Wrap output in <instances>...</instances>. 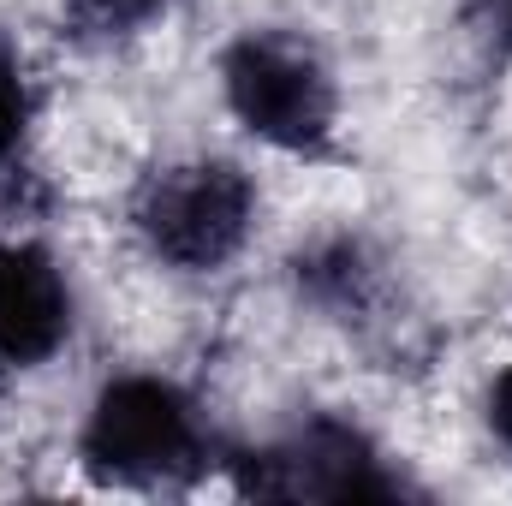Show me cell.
<instances>
[{
  "label": "cell",
  "instance_id": "cell-1",
  "mask_svg": "<svg viewBox=\"0 0 512 506\" xmlns=\"http://www.w3.org/2000/svg\"><path fill=\"white\" fill-rule=\"evenodd\" d=\"M78 459L102 483L161 489L203 477L215 465V441L185 387L161 376H120L96 393L78 435Z\"/></svg>",
  "mask_w": 512,
  "mask_h": 506
},
{
  "label": "cell",
  "instance_id": "cell-10",
  "mask_svg": "<svg viewBox=\"0 0 512 506\" xmlns=\"http://www.w3.org/2000/svg\"><path fill=\"white\" fill-rule=\"evenodd\" d=\"M477 6H483V24H489V36H495V42L512 54V0H477Z\"/></svg>",
  "mask_w": 512,
  "mask_h": 506
},
{
  "label": "cell",
  "instance_id": "cell-6",
  "mask_svg": "<svg viewBox=\"0 0 512 506\" xmlns=\"http://www.w3.org/2000/svg\"><path fill=\"white\" fill-rule=\"evenodd\" d=\"M292 280H298V292H304L316 310H328V316H340V322L370 316L376 298H382V274H376V262H370V251H364L358 239L310 245V251L292 262Z\"/></svg>",
  "mask_w": 512,
  "mask_h": 506
},
{
  "label": "cell",
  "instance_id": "cell-9",
  "mask_svg": "<svg viewBox=\"0 0 512 506\" xmlns=\"http://www.w3.org/2000/svg\"><path fill=\"white\" fill-rule=\"evenodd\" d=\"M489 429H495V441L512 453V364L489 387Z\"/></svg>",
  "mask_w": 512,
  "mask_h": 506
},
{
  "label": "cell",
  "instance_id": "cell-7",
  "mask_svg": "<svg viewBox=\"0 0 512 506\" xmlns=\"http://www.w3.org/2000/svg\"><path fill=\"white\" fill-rule=\"evenodd\" d=\"M173 0H60V18L78 42H120L155 24Z\"/></svg>",
  "mask_w": 512,
  "mask_h": 506
},
{
  "label": "cell",
  "instance_id": "cell-8",
  "mask_svg": "<svg viewBox=\"0 0 512 506\" xmlns=\"http://www.w3.org/2000/svg\"><path fill=\"white\" fill-rule=\"evenodd\" d=\"M30 114H36V90H30V78H24L18 48L0 36V179H12V161L24 155Z\"/></svg>",
  "mask_w": 512,
  "mask_h": 506
},
{
  "label": "cell",
  "instance_id": "cell-4",
  "mask_svg": "<svg viewBox=\"0 0 512 506\" xmlns=\"http://www.w3.org/2000/svg\"><path fill=\"white\" fill-rule=\"evenodd\" d=\"M233 489L251 501H405L411 483L382 459V447L346 417H304L280 441L227 459Z\"/></svg>",
  "mask_w": 512,
  "mask_h": 506
},
{
  "label": "cell",
  "instance_id": "cell-2",
  "mask_svg": "<svg viewBox=\"0 0 512 506\" xmlns=\"http://www.w3.org/2000/svg\"><path fill=\"white\" fill-rule=\"evenodd\" d=\"M143 251L179 274H215L245 251L256 227V185L239 161H173L155 167L131 197Z\"/></svg>",
  "mask_w": 512,
  "mask_h": 506
},
{
  "label": "cell",
  "instance_id": "cell-3",
  "mask_svg": "<svg viewBox=\"0 0 512 506\" xmlns=\"http://www.w3.org/2000/svg\"><path fill=\"white\" fill-rule=\"evenodd\" d=\"M221 90L233 120L286 155H322L334 137V78L322 54L286 30L239 36L221 60Z\"/></svg>",
  "mask_w": 512,
  "mask_h": 506
},
{
  "label": "cell",
  "instance_id": "cell-5",
  "mask_svg": "<svg viewBox=\"0 0 512 506\" xmlns=\"http://www.w3.org/2000/svg\"><path fill=\"white\" fill-rule=\"evenodd\" d=\"M72 334V286L42 245H0V370L48 364Z\"/></svg>",
  "mask_w": 512,
  "mask_h": 506
}]
</instances>
